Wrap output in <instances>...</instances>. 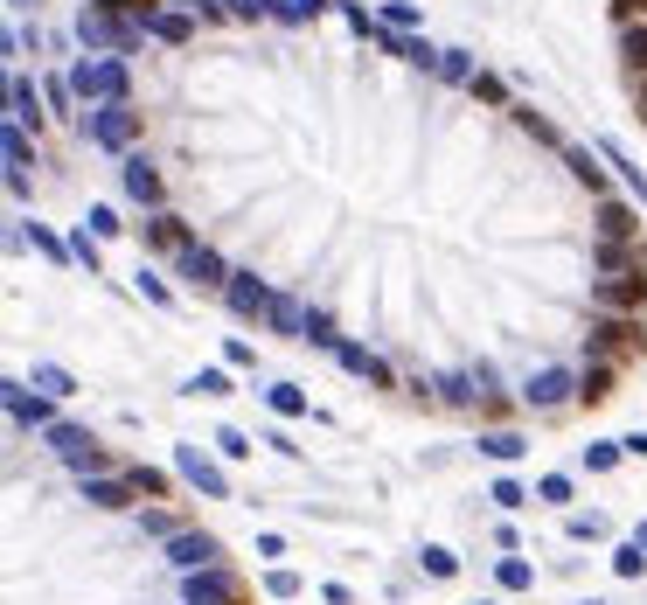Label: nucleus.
Here are the masks:
<instances>
[{
	"instance_id": "f257e3e1",
	"label": "nucleus",
	"mask_w": 647,
	"mask_h": 605,
	"mask_svg": "<svg viewBox=\"0 0 647 605\" xmlns=\"http://www.w3.org/2000/svg\"><path fill=\"white\" fill-rule=\"evenodd\" d=\"M647 334L634 313H606V320H592V334H585V362H620V355H634Z\"/></svg>"
},
{
	"instance_id": "f03ea898",
	"label": "nucleus",
	"mask_w": 647,
	"mask_h": 605,
	"mask_svg": "<svg viewBox=\"0 0 647 605\" xmlns=\"http://www.w3.org/2000/svg\"><path fill=\"white\" fill-rule=\"evenodd\" d=\"M147 28L140 21H126V14H112V7H84L77 14V42L84 49H133Z\"/></svg>"
},
{
	"instance_id": "7ed1b4c3",
	"label": "nucleus",
	"mask_w": 647,
	"mask_h": 605,
	"mask_svg": "<svg viewBox=\"0 0 647 605\" xmlns=\"http://www.w3.org/2000/svg\"><path fill=\"white\" fill-rule=\"evenodd\" d=\"M70 91L119 105V98H126V70H119V63H77V70H70Z\"/></svg>"
},
{
	"instance_id": "20e7f679",
	"label": "nucleus",
	"mask_w": 647,
	"mask_h": 605,
	"mask_svg": "<svg viewBox=\"0 0 647 605\" xmlns=\"http://www.w3.org/2000/svg\"><path fill=\"white\" fill-rule=\"evenodd\" d=\"M84 133L98 140V147H126L133 133H140V119L126 112V98L119 105H98V112H84Z\"/></svg>"
},
{
	"instance_id": "39448f33",
	"label": "nucleus",
	"mask_w": 647,
	"mask_h": 605,
	"mask_svg": "<svg viewBox=\"0 0 647 605\" xmlns=\"http://www.w3.org/2000/svg\"><path fill=\"white\" fill-rule=\"evenodd\" d=\"M167 557H174L181 571H209V564H223V543H216V536H202V529H181V536L167 543Z\"/></svg>"
},
{
	"instance_id": "423d86ee",
	"label": "nucleus",
	"mask_w": 647,
	"mask_h": 605,
	"mask_svg": "<svg viewBox=\"0 0 647 605\" xmlns=\"http://www.w3.org/2000/svg\"><path fill=\"white\" fill-rule=\"evenodd\" d=\"M188 599L195 605H237L244 592H237V578L223 564H209V571H188Z\"/></svg>"
},
{
	"instance_id": "0eeeda50",
	"label": "nucleus",
	"mask_w": 647,
	"mask_h": 605,
	"mask_svg": "<svg viewBox=\"0 0 647 605\" xmlns=\"http://www.w3.org/2000/svg\"><path fill=\"white\" fill-rule=\"evenodd\" d=\"M223 293H230V306H237L244 320H272V306H279L258 279H251V272H230V286H223Z\"/></svg>"
},
{
	"instance_id": "6e6552de",
	"label": "nucleus",
	"mask_w": 647,
	"mask_h": 605,
	"mask_svg": "<svg viewBox=\"0 0 647 605\" xmlns=\"http://www.w3.org/2000/svg\"><path fill=\"white\" fill-rule=\"evenodd\" d=\"M181 279H195V286H230L223 258H216V251H202V244H188V251H181Z\"/></svg>"
},
{
	"instance_id": "1a4fd4ad",
	"label": "nucleus",
	"mask_w": 647,
	"mask_h": 605,
	"mask_svg": "<svg viewBox=\"0 0 647 605\" xmlns=\"http://www.w3.org/2000/svg\"><path fill=\"white\" fill-rule=\"evenodd\" d=\"M599 306H613V313L647 306V272H634V279H606V286H599Z\"/></svg>"
},
{
	"instance_id": "9d476101",
	"label": "nucleus",
	"mask_w": 647,
	"mask_h": 605,
	"mask_svg": "<svg viewBox=\"0 0 647 605\" xmlns=\"http://www.w3.org/2000/svg\"><path fill=\"white\" fill-rule=\"evenodd\" d=\"M126 195L147 202V209L161 202V174H154V160H126Z\"/></svg>"
},
{
	"instance_id": "9b49d317",
	"label": "nucleus",
	"mask_w": 647,
	"mask_h": 605,
	"mask_svg": "<svg viewBox=\"0 0 647 605\" xmlns=\"http://www.w3.org/2000/svg\"><path fill=\"white\" fill-rule=\"evenodd\" d=\"M334 355H341V369H355V376H369L376 390H390V383H397V376H390V369H383V362H376L369 348H334Z\"/></svg>"
},
{
	"instance_id": "f8f14e48",
	"label": "nucleus",
	"mask_w": 647,
	"mask_h": 605,
	"mask_svg": "<svg viewBox=\"0 0 647 605\" xmlns=\"http://www.w3.org/2000/svg\"><path fill=\"white\" fill-rule=\"evenodd\" d=\"M613 397V362H585V376H578V404H606Z\"/></svg>"
},
{
	"instance_id": "ddd939ff",
	"label": "nucleus",
	"mask_w": 647,
	"mask_h": 605,
	"mask_svg": "<svg viewBox=\"0 0 647 605\" xmlns=\"http://www.w3.org/2000/svg\"><path fill=\"white\" fill-rule=\"evenodd\" d=\"M84 494H91V508H133V480H84Z\"/></svg>"
},
{
	"instance_id": "4468645a",
	"label": "nucleus",
	"mask_w": 647,
	"mask_h": 605,
	"mask_svg": "<svg viewBox=\"0 0 647 605\" xmlns=\"http://www.w3.org/2000/svg\"><path fill=\"white\" fill-rule=\"evenodd\" d=\"M181 473H188V480H195V487H202V494H223V487H230V480H223V466H209V459L195 453V446H188V453H181Z\"/></svg>"
},
{
	"instance_id": "2eb2a0df",
	"label": "nucleus",
	"mask_w": 647,
	"mask_h": 605,
	"mask_svg": "<svg viewBox=\"0 0 647 605\" xmlns=\"http://www.w3.org/2000/svg\"><path fill=\"white\" fill-rule=\"evenodd\" d=\"M634 230H641V223H634V209L606 195V202H599V237H634Z\"/></svg>"
},
{
	"instance_id": "dca6fc26",
	"label": "nucleus",
	"mask_w": 647,
	"mask_h": 605,
	"mask_svg": "<svg viewBox=\"0 0 647 605\" xmlns=\"http://www.w3.org/2000/svg\"><path fill=\"white\" fill-rule=\"evenodd\" d=\"M620 63H627L634 77L647 70V28H641V21H627V28H620Z\"/></svg>"
},
{
	"instance_id": "f3484780",
	"label": "nucleus",
	"mask_w": 647,
	"mask_h": 605,
	"mask_svg": "<svg viewBox=\"0 0 647 605\" xmlns=\"http://www.w3.org/2000/svg\"><path fill=\"white\" fill-rule=\"evenodd\" d=\"M564 390H571V383H564V369H543V376L529 383V404H543V411H550V404H564Z\"/></svg>"
},
{
	"instance_id": "a211bd4d",
	"label": "nucleus",
	"mask_w": 647,
	"mask_h": 605,
	"mask_svg": "<svg viewBox=\"0 0 647 605\" xmlns=\"http://www.w3.org/2000/svg\"><path fill=\"white\" fill-rule=\"evenodd\" d=\"M147 244H167V251H188V230H181V216H154V223H147Z\"/></svg>"
},
{
	"instance_id": "6ab92c4d",
	"label": "nucleus",
	"mask_w": 647,
	"mask_h": 605,
	"mask_svg": "<svg viewBox=\"0 0 647 605\" xmlns=\"http://www.w3.org/2000/svg\"><path fill=\"white\" fill-rule=\"evenodd\" d=\"M7 105H14V119H42V112H35V84H28V77H14V84H7Z\"/></svg>"
},
{
	"instance_id": "aec40b11",
	"label": "nucleus",
	"mask_w": 647,
	"mask_h": 605,
	"mask_svg": "<svg viewBox=\"0 0 647 605\" xmlns=\"http://www.w3.org/2000/svg\"><path fill=\"white\" fill-rule=\"evenodd\" d=\"M7 404H14V418H21V425H49V404H35L28 390H7Z\"/></svg>"
},
{
	"instance_id": "412c9836",
	"label": "nucleus",
	"mask_w": 647,
	"mask_h": 605,
	"mask_svg": "<svg viewBox=\"0 0 647 605\" xmlns=\"http://www.w3.org/2000/svg\"><path fill=\"white\" fill-rule=\"evenodd\" d=\"M147 35H161V42H188V14H154V21H147Z\"/></svg>"
},
{
	"instance_id": "4be33fe9",
	"label": "nucleus",
	"mask_w": 647,
	"mask_h": 605,
	"mask_svg": "<svg viewBox=\"0 0 647 605\" xmlns=\"http://www.w3.org/2000/svg\"><path fill=\"white\" fill-rule=\"evenodd\" d=\"M265 397H272V411H279V418H300V411H307V397H300L293 383H279V390H265Z\"/></svg>"
},
{
	"instance_id": "5701e85b",
	"label": "nucleus",
	"mask_w": 647,
	"mask_h": 605,
	"mask_svg": "<svg viewBox=\"0 0 647 605\" xmlns=\"http://www.w3.org/2000/svg\"><path fill=\"white\" fill-rule=\"evenodd\" d=\"M98 7H112V14H126V21H140V28H147L161 0H98Z\"/></svg>"
},
{
	"instance_id": "b1692460",
	"label": "nucleus",
	"mask_w": 647,
	"mask_h": 605,
	"mask_svg": "<svg viewBox=\"0 0 647 605\" xmlns=\"http://www.w3.org/2000/svg\"><path fill=\"white\" fill-rule=\"evenodd\" d=\"M571 174H578V181H585V188H592V195H599V188H606V174H599V167H592V153H585V147H571Z\"/></svg>"
},
{
	"instance_id": "393cba45",
	"label": "nucleus",
	"mask_w": 647,
	"mask_h": 605,
	"mask_svg": "<svg viewBox=\"0 0 647 605\" xmlns=\"http://www.w3.org/2000/svg\"><path fill=\"white\" fill-rule=\"evenodd\" d=\"M0 147H7V181L21 188V167H28V140H21V133H7Z\"/></svg>"
},
{
	"instance_id": "a878e982",
	"label": "nucleus",
	"mask_w": 647,
	"mask_h": 605,
	"mask_svg": "<svg viewBox=\"0 0 647 605\" xmlns=\"http://www.w3.org/2000/svg\"><path fill=\"white\" fill-rule=\"evenodd\" d=\"M481 446H487V459H501V466L522 459V439H515V432H494V439H481Z\"/></svg>"
},
{
	"instance_id": "bb28decb",
	"label": "nucleus",
	"mask_w": 647,
	"mask_h": 605,
	"mask_svg": "<svg viewBox=\"0 0 647 605\" xmlns=\"http://www.w3.org/2000/svg\"><path fill=\"white\" fill-rule=\"evenodd\" d=\"M307 341H321V348H341V334H334V320H327V313H307Z\"/></svg>"
},
{
	"instance_id": "cd10ccee",
	"label": "nucleus",
	"mask_w": 647,
	"mask_h": 605,
	"mask_svg": "<svg viewBox=\"0 0 647 605\" xmlns=\"http://www.w3.org/2000/svg\"><path fill=\"white\" fill-rule=\"evenodd\" d=\"M641 557H647V543H627L613 564H620V578H641Z\"/></svg>"
},
{
	"instance_id": "c85d7f7f",
	"label": "nucleus",
	"mask_w": 647,
	"mask_h": 605,
	"mask_svg": "<svg viewBox=\"0 0 647 605\" xmlns=\"http://www.w3.org/2000/svg\"><path fill=\"white\" fill-rule=\"evenodd\" d=\"M133 487H140V494H154V501H161V494H167V473H154V466H140V473H133Z\"/></svg>"
},
{
	"instance_id": "c756f323",
	"label": "nucleus",
	"mask_w": 647,
	"mask_h": 605,
	"mask_svg": "<svg viewBox=\"0 0 647 605\" xmlns=\"http://www.w3.org/2000/svg\"><path fill=\"white\" fill-rule=\"evenodd\" d=\"M35 383H42L49 397H70V376H63V369H35Z\"/></svg>"
},
{
	"instance_id": "7c9ffc66",
	"label": "nucleus",
	"mask_w": 647,
	"mask_h": 605,
	"mask_svg": "<svg viewBox=\"0 0 647 605\" xmlns=\"http://www.w3.org/2000/svg\"><path fill=\"white\" fill-rule=\"evenodd\" d=\"M425 571H432V578H453L460 564H453V550H425Z\"/></svg>"
},
{
	"instance_id": "2f4dec72",
	"label": "nucleus",
	"mask_w": 647,
	"mask_h": 605,
	"mask_svg": "<svg viewBox=\"0 0 647 605\" xmlns=\"http://www.w3.org/2000/svg\"><path fill=\"white\" fill-rule=\"evenodd\" d=\"M501 585H508V592H522V585H529V564H522V557H508V564H501Z\"/></svg>"
},
{
	"instance_id": "473e14b6",
	"label": "nucleus",
	"mask_w": 647,
	"mask_h": 605,
	"mask_svg": "<svg viewBox=\"0 0 647 605\" xmlns=\"http://www.w3.org/2000/svg\"><path fill=\"white\" fill-rule=\"evenodd\" d=\"M439 70H446V77H467V84H474V70H467V56H460V49H446V56H439Z\"/></svg>"
},
{
	"instance_id": "72a5a7b5",
	"label": "nucleus",
	"mask_w": 647,
	"mask_h": 605,
	"mask_svg": "<svg viewBox=\"0 0 647 605\" xmlns=\"http://www.w3.org/2000/svg\"><path fill=\"white\" fill-rule=\"evenodd\" d=\"M195 390H202V397H223L230 383H223V369H202V376H195Z\"/></svg>"
},
{
	"instance_id": "f704fd0d",
	"label": "nucleus",
	"mask_w": 647,
	"mask_h": 605,
	"mask_svg": "<svg viewBox=\"0 0 647 605\" xmlns=\"http://www.w3.org/2000/svg\"><path fill=\"white\" fill-rule=\"evenodd\" d=\"M536 494H543V501H571V480H564V473H550V480H543Z\"/></svg>"
},
{
	"instance_id": "c9c22d12",
	"label": "nucleus",
	"mask_w": 647,
	"mask_h": 605,
	"mask_svg": "<svg viewBox=\"0 0 647 605\" xmlns=\"http://www.w3.org/2000/svg\"><path fill=\"white\" fill-rule=\"evenodd\" d=\"M613 14H620V21H641V14H647V0H613Z\"/></svg>"
},
{
	"instance_id": "e433bc0d",
	"label": "nucleus",
	"mask_w": 647,
	"mask_h": 605,
	"mask_svg": "<svg viewBox=\"0 0 647 605\" xmlns=\"http://www.w3.org/2000/svg\"><path fill=\"white\" fill-rule=\"evenodd\" d=\"M265 7H272V0H230V14H244V21H251V14H265Z\"/></svg>"
},
{
	"instance_id": "4c0bfd02",
	"label": "nucleus",
	"mask_w": 647,
	"mask_h": 605,
	"mask_svg": "<svg viewBox=\"0 0 647 605\" xmlns=\"http://www.w3.org/2000/svg\"><path fill=\"white\" fill-rule=\"evenodd\" d=\"M620 446H627V453H641V459H647V432H627Z\"/></svg>"
},
{
	"instance_id": "58836bf2",
	"label": "nucleus",
	"mask_w": 647,
	"mask_h": 605,
	"mask_svg": "<svg viewBox=\"0 0 647 605\" xmlns=\"http://www.w3.org/2000/svg\"><path fill=\"white\" fill-rule=\"evenodd\" d=\"M487 605H494V599H487Z\"/></svg>"
}]
</instances>
